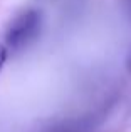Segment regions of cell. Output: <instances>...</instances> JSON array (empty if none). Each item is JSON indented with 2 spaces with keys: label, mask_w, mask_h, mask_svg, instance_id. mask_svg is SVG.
<instances>
[{
  "label": "cell",
  "mask_w": 131,
  "mask_h": 132,
  "mask_svg": "<svg viewBox=\"0 0 131 132\" xmlns=\"http://www.w3.org/2000/svg\"><path fill=\"white\" fill-rule=\"evenodd\" d=\"M5 60H7V47L5 45H0V70H2Z\"/></svg>",
  "instance_id": "cell-2"
},
{
  "label": "cell",
  "mask_w": 131,
  "mask_h": 132,
  "mask_svg": "<svg viewBox=\"0 0 131 132\" xmlns=\"http://www.w3.org/2000/svg\"><path fill=\"white\" fill-rule=\"evenodd\" d=\"M40 23H42L40 12L34 9H29L20 15H17L7 29L5 47L12 48V50H20V48L27 47L40 32Z\"/></svg>",
  "instance_id": "cell-1"
},
{
  "label": "cell",
  "mask_w": 131,
  "mask_h": 132,
  "mask_svg": "<svg viewBox=\"0 0 131 132\" xmlns=\"http://www.w3.org/2000/svg\"><path fill=\"white\" fill-rule=\"evenodd\" d=\"M54 132H72V130H69V129H61V130H54Z\"/></svg>",
  "instance_id": "cell-3"
}]
</instances>
